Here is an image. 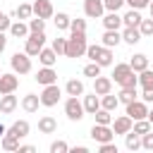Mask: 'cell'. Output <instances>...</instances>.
Here are the masks:
<instances>
[{
    "instance_id": "43",
    "label": "cell",
    "mask_w": 153,
    "mask_h": 153,
    "mask_svg": "<svg viewBox=\"0 0 153 153\" xmlns=\"http://www.w3.org/2000/svg\"><path fill=\"white\" fill-rule=\"evenodd\" d=\"M122 5H124V0H103V7H105L108 12H117Z\"/></svg>"
},
{
    "instance_id": "37",
    "label": "cell",
    "mask_w": 153,
    "mask_h": 153,
    "mask_svg": "<svg viewBox=\"0 0 153 153\" xmlns=\"http://www.w3.org/2000/svg\"><path fill=\"white\" fill-rule=\"evenodd\" d=\"M151 127H153V124H151V122H148V120L143 117V120H134V124H131V131H136V134L141 136V134L151 131Z\"/></svg>"
},
{
    "instance_id": "34",
    "label": "cell",
    "mask_w": 153,
    "mask_h": 153,
    "mask_svg": "<svg viewBox=\"0 0 153 153\" xmlns=\"http://www.w3.org/2000/svg\"><path fill=\"white\" fill-rule=\"evenodd\" d=\"M31 14H33V5H29V2H22L14 10V17L17 19H31Z\"/></svg>"
},
{
    "instance_id": "10",
    "label": "cell",
    "mask_w": 153,
    "mask_h": 153,
    "mask_svg": "<svg viewBox=\"0 0 153 153\" xmlns=\"http://www.w3.org/2000/svg\"><path fill=\"white\" fill-rule=\"evenodd\" d=\"M127 115L131 120H143L148 115V108H146L143 100H131V103H127Z\"/></svg>"
},
{
    "instance_id": "50",
    "label": "cell",
    "mask_w": 153,
    "mask_h": 153,
    "mask_svg": "<svg viewBox=\"0 0 153 153\" xmlns=\"http://www.w3.org/2000/svg\"><path fill=\"white\" fill-rule=\"evenodd\" d=\"M141 100H143V103H153V88H143Z\"/></svg>"
},
{
    "instance_id": "5",
    "label": "cell",
    "mask_w": 153,
    "mask_h": 153,
    "mask_svg": "<svg viewBox=\"0 0 153 153\" xmlns=\"http://www.w3.org/2000/svg\"><path fill=\"white\" fill-rule=\"evenodd\" d=\"M10 67L14 74H29L31 72V57L26 53H14L10 57Z\"/></svg>"
},
{
    "instance_id": "40",
    "label": "cell",
    "mask_w": 153,
    "mask_h": 153,
    "mask_svg": "<svg viewBox=\"0 0 153 153\" xmlns=\"http://www.w3.org/2000/svg\"><path fill=\"white\" fill-rule=\"evenodd\" d=\"M29 31H45V19H41V17L29 19Z\"/></svg>"
},
{
    "instance_id": "42",
    "label": "cell",
    "mask_w": 153,
    "mask_h": 153,
    "mask_svg": "<svg viewBox=\"0 0 153 153\" xmlns=\"http://www.w3.org/2000/svg\"><path fill=\"white\" fill-rule=\"evenodd\" d=\"M65 45H67V38H53V50L57 53V55H65Z\"/></svg>"
},
{
    "instance_id": "32",
    "label": "cell",
    "mask_w": 153,
    "mask_h": 153,
    "mask_svg": "<svg viewBox=\"0 0 153 153\" xmlns=\"http://www.w3.org/2000/svg\"><path fill=\"white\" fill-rule=\"evenodd\" d=\"M0 146H2L5 151H17V148H19V139L5 131V134H2V139H0Z\"/></svg>"
},
{
    "instance_id": "13",
    "label": "cell",
    "mask_w": 153,
    "mask_h": 153,
    "mask_svg": "<svg viewBox=\"0 0 153 153\" xmlns=\"http://www.w3.org/2000/svg\"><path fill=\"white\" fill-rule=\"evenodd\" d=\"M17 105H19V100H17V96H14V93H2V96H0V112H2V115L14 112V110H17Z\"/></svg>"
},
{
    "instance_id": "12",
    "label": "cell",
    "mask_w": 153,
    "mask_h": 153,
    "mask_svg": "<svg viewBox=\"0 0 153 153\" xmlns=\"http://www.w3.org/2000/svg\"><path fill=\"white\" fill-rule=\"evenodd\" d=\"M131 72H134V69L129 67V62H120V65H115V69H112V76H110V79H112L115 84H120V86H122V84H124V79H127Z\"/></svg>"
},
{
    "instance_id": "2",
    "label": "cell",
    "mask_w": 153,
    "mask_h": 153,
    "mask_svg": "<svg viewBox=\"0 0 153 153\" xmlns=\"http://www.w3.org/2000/svg\"><path fill=\"white\" fill-rule=\"evenodd\" d=\"M86 57L91 62H98L100 67H110L112 65V48H105V45H86Z\"/></svg>"
},
{
    "instance_id": "48",
    "label": "cell",
    "mask_w": 153,
    "mask_h": 153,
    "mask_svg": "<svg viewBox=\"0 0 153 153\" xmlns=\"http://www.w3.org/2000/svg\"><path fill=\"white\" fill-rule=\"evenodd\" d=\"M10 24H12V22H10V17L0 12V31H10Z\"/></svg>"
},
{
    "instance_id": "49",
    "label": "cell",
    "mask_w": 153,
    "mask_h": 153,
    "mask_svg": "<svg viewBox=\"0 0 153 153\" xmlns=\"http://www.w3.org/2000/svg\"><path fill=\"white\" fill-rule=\"evenodd\" d=\"M33 151H36V146H31V143H24V146L19 143V148H17V153H33Z\"/></svg>"
},
{
    "instance_id": "54",
    "label": "cell",
    "mask_w": 153,
    "mask_h": 153,
    "mask_svg": "<svg viewBox=\"0 0 153 153\" xmlns=\"http://www.w3.org/2000/svg\"><path fill=\"white\" fill-rule=\"evenodd\" d=\"M7 129H5V124H0V139H2V134H5Z\"/></svg>"
},
{
    "instance_id": "9",
    "label": "cell",
    "mask_w": 153,
    "mask_h": 153,
    "mask_svg": "<svg viewBox=\"0 0 153 153\" xmlns=\"http://www.w3.org/2000/svg\"><path fill=\"white\" fill-rule=\"evenodd\" d=\"M105 12L103 7V0H84V14L91 17V19H100Z\"/></svg>"
},
{
    "instance_id": "26",
    "label": "cell",
    "mask_w": 153,
    "mask_h": 153,
    "mask_svg": "<svg viewBox=\"0 0 153 153\" xmlns=\"http://www.w3.org/2000/svg\"><path fill=\"white\" fill-rule=\"evenodd\" d=\"M124 146H127V151H139V148H141V136L129 129V131L124 134Z\"/></svg>"
},
{
    "instance_id": "8",
    "label": "cell",
    "mask_w": 153,
    "mask_h": 153,
    "mask_svg": "<svg viewBox=\"0 0 153 153\" xmlns=\"http://www.w3.org/2000/svg\"><path fill=\"white\" fill-rule=\"evenodd\" d=\"M19 86V76L14 72H7V74H0V96L2 93H14Z\"/></svg>"
},
{
    "instance_id": "1",
    "label": "cell",
    "mask_w": 153,
    "mask_h": 153,
    "mask_svg": "<svg viewBox=\"0 0 153 153\" xmlns=\"http://www.w3.org/2000/svg\"><path fill=\"white\" fill-rule=\"evenodd\" d=\"M86 33H72L65 45V57H81L86 55Z\"/></svg>"
},
{
    "instance_id": "51",
    "label": "cell",
    "mask_w": 153,
    "mask_h": 153,
    "mask_svg": "<svg viewBox=\"0 0 153 153\" xmlns=\"http://www.w3.org/2000/svg\"><path fill=\"white\" fill-rule=\"evenodd\" d=\"M5 45H7V36H5V31H0V53L5 50Z\"/></svg>"
},
{
    "instance_id": "52",
    "label": "cell",
    "mask_w": 153,
    "mask_h": 153,
    "mask_svg": "<svg viewBox=\"0 0 153 153\" xmlns=\"http://www.w3.org/2000/svg\"><path fill=\"white\" fill-rule=\"evenodd\" d=\"M72 151H74V153H86L88 148H86V146H76V148H72Z\"/></svg>"
},
{
    "instance_id": "38",
    "label": "cell",
    "mask_w": 153,
    "mask_h": 153,
    "mask_svg": "<svg viewBox=\"0 0 153 153\" xmlns=\"http://www.w3.org/2000/svg\"><path fill=\"white\" fill-rule=\"evenodd\" d=\"M69 31L72 33H86V19H79V17L72 19L69 22Z\"/></svg>"
},
{
    "instance_id": "6",
    "label": "cell",
    "mask_w": 153,
    "mask_h": 153,
    "mask_svg": "<svg viewBox=\"0 0 153 153\" xmlns=\"http://www.w3.org/2000/svg\"><path fill=\"white\" fill-rule=\"evenodd\" d=\"M65 115H67L72 122H79V120L84 117V105H81L79 96H69V98L65 100Z\"/></svg>"
},
{
    "instance_id": "4",
    "label": "cell",
    "mask_w": 153,
    "mask_h": 153,
    "mask_svg": "<svg viewBox=\"0 0 153 153\" xmlns=\"http://www.w3.org/2000/svg\"><path fill=\"white\" fill-rule=\"evenodd\" d=\"M60 96H62V91H60V86H57V81H55V84L43 86V93H41L38 98H41V105H43V108H55V105L60 103Z\"/></svg>"
},
{
    "instance_id": "3",
    "label": "cell",
    "mask_w": 153,
    "mask_h": 153,
    "mask_svg": "<svg viewBox=\"0 0 153 153\" xmlns=\"http://www.w3.org/2000/svg\"><path fill=\"white\" fill-rule=\"evenodd\" d=\"M43 45H45V33H43V31H29V36H26V45H24V53H26L29 57H36V55L41 53Z\"/></svg>"
},
{
    "instance_id": "39",
    "label": "cell",
    "mask_w": 153,
    "mask_h": 153,
    "mask_svg": "<svg viewBox=\"0 0 153 153\" xmlns=\"http://www.w3.org/2000/svg\"><path fill=\"white\" fill-rule=\"evenodd\" d=\"M100 69H103V67H100L98 62H88V65L84 67V76H91V79H96V76L100 74Z\"/></svg>"
},
{
    "instance_id": "18",
    "label": "cell",
    "mask_w": 153,
    "mask_h": 153,
    "mask_svg": "<svg viewBox=\"0 0 153 153\" xmlns=\"http://www.w3.org/2000/svg\"><path fill=\"white\" fill-rule=\"evenodd\" d=\"M38 131H41V134H55V131H57V120L50 117V115H43V117L38 120Z\"/></svg>"
},
{
    "instance_id": "47",
    "label": "cell",
    "mask_w": 153,
    "mask_h": 153,
    "mask_svg": "<svg viewBox=\"0 0 153 153\" xmlns=\"http://www.w3.org/2000/svg\"><path fill=\"white\" fill-rule=\"evenodd\" d=\"M98 151H100V153H117V146H115L112 141H105V143L98 146Z\"/></svg>"
},
{
    "instance_id": "53",
    "label": "cell",
    "mask_w": 153,
    "mask_h": 153,
    "mask_svg": "<svg viewBox=\"0 0 153 153\" xmlns=\"http://www.w3.org/2000/svg\"><path fill=\"white\" fill-rule=\"evenodd\" d=\"M146 120H148V122L153 124V110H148V115H146Z\"/></svg>"
},
{
    "instance_id": "29",
    "label": "cell",
    "mask_w": 153,
    "mask_h": 153,
    "mask_svg": "<svg viewBox=\"0 0 153 153\" xmlns=\"http://www.w3.org/2000/svg\"><path fill=\"white\" fill-rule=\"evenodd\" d=\"M136 96H139V93H136V86H122V91L117 93L120 103H124V105L131 103V100H136Z\"/></svg>"
},
{
    "instance_id": "27",
    "label": "cell",
    "mask_w": 153,
    "mask_h": 153,
    "mask_svg": "<svg viewBox=\"0 0 153 153\" xmlns=\"http://www.w3.org/2000/svg\"><path fill=\"white\" fill-rule=\"evenodd\" d=\"M103 26H105V29H117V31H120V26H122V17H120L117 12H108V14L103 17Z\"/></svg>"
},
{
    "instance_id": "11",
    "label": "cell",
    "mask_w": 153,
    "mask_h": 153,
    "mask_svg": "<svg viewBox=\"0 0 153 153\" xmlns=\"http://www.w3.org/2000/svg\"><path fill=\"white\" fill-rule=\"evenodd\" d=\"M33 14L41 17V19H50V17L55 14L53 2H50V0H36V2H33Z\"/></svg>"
},
{
    "instance_id": "14",
    "label": "cell",
    "mask_w": 153,
    "mask_h": 153,
    "mask_svg": "<svg viewBox=\"0 0 153 153\" xmlns=\"http://www.w3.org/2000/svg\"><path fill=\"white\" fill-rule=\"evenodd\" d=\"M36 81H38L41 86L55 84V81H57V72H55L53 67H43V69H38V72H36Z\"/></svg>"
},
{
    "instance_id": "30",
    "label": "cell",
    "mask_w": 153,
    "mask_h": 153,
    "mask_svg": "<svg viewBox=\"0 0 153 153\" xmlns=\"http://www.w3.org/2000/svg\"><path fill=\"white\" fill-rule=\"evenodd\" d=\"M141 14H139V10H129L124 17H122V26H139L141 24Z\"/></svg>"
},
{
    "instance_id": "45",
    "label": "cell",
    "mask_w": 153,
    "mask_h": 153,
    "mask_svg": "<svg viewBox=\"0 0 153 153\" xmlns=\"http://www.w3.org/2000/svg\"><path fill=\"white\" fill-rule=\"evenodd\" d=\"M141 148H146V151H153V134H151V131L141 134Z\"/></svg>"
},
{
    "instance_id": "31",
    "label": "cell",
    "mask_w": 153,
    "mask_h": 153,
    "mask_svg": "<svg viewBox=\"0 0 153 153\" xmlns=\"http://www.w3.org/2000/svg\"><path fill=\"white\" fill-rule=\"evenodd\" d=\"M117 105H120V98L117 96H112V93H105V96H100V108H105V110H117Z\"/></svg>"
},
{
    "instance_id": "46",
    "label": "cell",
    "mask_w": 153,
    "mask_h": 153,
    "mask_svg": "<svg viewBox=\"0 0 153 153\" xmlns=\"http://www.w3.org/2000/svg\"><path fill=\"white\" fill-rule=\"evenodd\" d=\"M131 10H143V7H148L151 5V0H124Z\"/></svg>"
},
{
    "instance_id": "25",
    "label": "cell",
    "mask_w": 153,
    "mask_h": 153,
    "mask_svg": "<svg viewBox=\"0 0 153 153\" xmlns=\"http://www.w3.org/2000/svg\"><path fill=\"white\" fill-rule=\"evenodd\" d=\"M65 91H67V96H84V81L81 79H69L65 84Z\"/></svg>"
},
{
    "instance_id": "35",
    "label": "cell",
    "mask_w": 153,
    "mask_h": 153,
    "mask_svg": "<svg viewBox=\"0 0 153 153\" xmlns=\"http://www.w3.org/2000/svg\"><path fill=\"white\" fill-rule=\"evenodd\" d=\"M55 17V26H57V31H65V29H69V22H72V17L67 14V12H57V14H53Z\"/></svg>"
},
{
    "instance_id": "41",
    "label": "cell",
    "mask_w": 153,
    "mask_h": 153,
    "mask_svg": "<svg viewBox=\"0 0 153 153\" xmlns=\"http://www.w3.org/2000/svg\"><path fill=\"white\" fill-rule=\"evenodd\" d=\"M139 31H141V36H153V19H141Z\"/></svg>"
},
{
    "instance_id": "36",
    "label": "cell",
    "mask_w": 153,
    "mask_h": 153,
    "mask_svg": "<svg viewBox=\"0 0 153 153\" xmlns=\"http://www.w3.org/2000/svg\"><path fill=\"white\" fill-rule=\"evenodd\" d=\"M93 115H96V124H112V112H110V110L98 108Z\"/></svg>"
},
{
    "instance_id": "23",
    "label": "cell",
    "mask_w": 153,
    "mask_h": 153,
    "mask_svg": "<svg viewBox=\"0 0 153 153\" xmlns=\"http://www.w3.org/2000/svg\"><path fill=\"white\" fill-rule=\"evenodd\" d=\"M38 105H41V98H38L36 93H26V96L22 98V108H24L26 112H36Z\"/></svg>"
},
{
    "instance_id": "33",
    "label": "cell",
    "mask_w": 153,
    "mask_h": 153,
    "mask_svg": "<svg viewBox=\"0 0 153 153\" xmlns=\"http://www.w3.org/2000/svg\"><path fill=\"white\" fill-rule=\"evenodd\" d=\"M136 79H139L141 88H153V69H148V67H146V69H141Z\"/></svg>"
},
{
    "instance_id": "7",
    "label": "cell",
    "mask_w": 153,
    "mask_h": 153,
    "mask_svg": "<svg viewBox=\"0 0 153 153\" xmlns=\"http://www.w3.org/2000/svg\"><path fill=\"white\" fill-rule=\"evenodd\" d=\"M91 139L96 143H105V141H112L115 139V131L110 124H93L91 127Z\"/></svg>"
},
{
    "instance_id": "16",
    "label": "cell",
    "mask_w": 153,
    "mask_h": 153,
    "mask_svg": "<svg viewBox=\"0 0 153 153\" xmlns=\"http://www.w3.org/2000/svg\"><path fill=\"white\" fill-rule=\"evenodd\" d=\"M131 124H134V120L129 117V115H122V117H117V120H112V131L115 134H127L129 129H131Z\"/></svg>"
},
{
    "instance_id": "19",
    "label": "cell",
    "mask_w": 153,
    "mask_h": 153,
    "mask_svg": "<svg viewBox=\"0 0 153 153\" xmlns=\"http://www.w3.org/2000/svg\"><path fill=\"white\" fill-rule=\"evenodd\" d=\"M122 43V33L117 31V29H105V33H103V45L105 48H115V45H120Z\"/></svg>"
},
{
    "instance_id": "55",
    "label": "cell",
    "mask_w": 153,
    "mask_h": 153,
    "mask_svg": "<svg viewBox=\"0 0 153 153\" xmlns=\"http://www.w3.org/2000/svg\"><path fill=\"white\" fill-rule=\"evenodd\" d=\"M148 7H151V19H153V0H151V5H148Z\"/></svg>"
},
{
    "instance_id": "24",
    "label": "cell",
    "mask_w": 153,
    "mask_h": 153,
    "mask_svg": "<svg viewBox=\"0 0 153 153\" xmlns=\"http://www.w3.org/2000/svg\"><path fill=\"white\" fill-rule=\"evenodd\" d=\"M10 33H12L14 38H26V36H29V24H24L22 19H19V22H12V24H10Z\"/></svg>"
},
{
    "instance_id": "17",
    "label": "cell",
    "mask_w": 153,
    "mask_h": 153,
    "mask_svg": "<svg viewBox=\"0 0 153 153\" xmlns=\"http://www.w3.org/2000/svg\"><path fill=\"white\" fill-rule=\"evenodd\" d=\"M29 131H31V124L26 122V120H17L10 129H7V134H12V136H17V139H24V136H29Z\"/></svg>"
},
{
    "instance_id": "28",
    "label": "cell",
    "mask_w": 153,
    "mask_h": 153,
    "mask_svg": "<svg viewBox=\"0 0 153 153\" xmlns=\"http://www.w3.org/2000/svg\"><path fill=\"white\" fill-rule=\"evenodd\" d=\"M129 67H131V69H134V72L139 74L141 69H146V67H148V57H146L143 53H136V55H134V57L129 60Z\"/></svg>"
},
{
    "instance_id": "21",
    "label": "cell",
    "mask_w": 153,
    "mask_h": 153,
    "mask_svg": "<svg viewBox=\"0 0 153 153\" xmlns=\"http://www.w3.org/2000/svg\"><path fill=\"white\" fill-rule=\"evenodd\" d=\"M122 41L129 43V45H136V43L141 41V31H139V26H124V31H122Z\"/></svg>"
},
{
    "instance_id": "44",
    "label": "cell",
    "mask_w": 153,
    "mask_h": 153,
    "mask_svg": "<svg viewBox=\"0 0 153 153\" xmlns=\"http://www.w3.org/2000/svg\"><path fill=\"white\" fill-rule=\"evenodd\" d=\"M67 151H69V146L65 141H53L50 143V153H67Z\"/></svg>"
},
{
    "instance_id": "56",
    "label": "cell",
    "mask_w": 153,
    "mask_h": 153,
    "mask_svg": "<svg viewBox=\"0 0 153 153\" xmlns=\"http://www.w3.org/2000/svg\"><path fill=\"white\" fill-rule=\"evenodd\" d=\"M0 74H2V72H0Z\"/></svg>"
},
{
    "instance_id": "20",
    "label": "cell",
    "mask_w": 153,
    "mask_h": 153,
    "mask_svg": "<svg viewBox=\"0 0 153 153\" xmlns=\"http://www.w3.org/2000/svg\"><path fill=\"white\" fill-rule=\"evenodd\" d=\"M36 57L41 60V65H43V67H53V65L57 62V53H55L53 48H45V45L41 48V53H38Z\"/></svg>"
},
{
    "instance_id": "15",
    "label": "cell",
    "mask_w": 153,
    "mask_h": 153,
    "mask_svg": "<svg viewBox=\"0 0 153 153\" xmlns=\"http://www.w3.org/2000/svg\"><path fill=\"white\" fill-rule=\"evenodd\" d=\"M112 91V79L110 76H96L93 79V93H98V96H105V93H110Z\"/></svg>"
},
{
    "instance_id": "22",
    "label": "cell",
    "mask_w": 153,
    "mask_h": 153,
    "mask_svg": "<svg viewBox=\"0 0 153 153\" xmlns=\"http://www.w3.org/2000/svg\"><path fill=\"white\" fill-rule=\"evenodd\" d=\"M84 112H88V115H93L98 108H100V96L98 93H91V96H84Z\"/></svg>"
}]
</instances>
